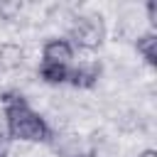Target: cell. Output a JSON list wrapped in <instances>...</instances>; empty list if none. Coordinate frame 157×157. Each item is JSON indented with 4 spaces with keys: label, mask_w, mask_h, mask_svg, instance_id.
Returning a JSON list of instances; mask_svg holds the SVG:
<instances>
[{
    "label": "cell",
    "mask_w": 157,
    "mask_h": 157,
    "mask_svg": "<svg viewBox=\"0 0 157 157\" xmlns=\"http://www.w3.org/2000/svg\"><path fill=\"white\" fill-rule=\"evenodd\" d=\"M2 105H5V125H7V135L15 140H25V142H42L49 140V125L44 123V118H39V113H34L27 101L17 93H5L2 96Z\"/></svg>",
    "instance_id": "cell-1"
},
{
    "label": "cell",
    "mask_w": 157,
    "mask_h": 157,
    "mask_svg": "<svg viewBox=\"0 0 157 157\" xmlns=\"http://www.w3.org/2000/svg\"><path fill=\"white\" fill-rule=\"evenodd\" d=\"M103 34H105V29H103V22H101L98 17H78V20L74 22V27H71V39H74V44H78V47H83V49H96V47H101Z\"/></svg>",
    "instance_id": "cell-2"
},
{
    "label": "cell",
    "mask_w": 157,
    "mask_h": 157,
    "mask_svg": "<svg viewBox=\"0 0 157 157\" xmlns=\"http://www.w3.org/2000/svg\"><path fill=\"white\" fill-rule=\"evenodd\" d=\"M44 54V61L47 64H61V66H69V61L74 59V47L71 42L66 39H49L42 49Z\"/></svg>",
    "instance_id": "cell-3"
},
{
    "label": "cell",
    "mask_w": 157,
    "mask_h": 157,
    "mask_svg": "<svg viewBox=\"0 0 157 157\" xmlns=\"http://www.w3.org/2000/svg\"><path fill=\"white\" fill-rule=\"evenodd\" d=\"M98 76H101V64H96V61H83V64H78L76 69L69 71V81L76 88H91V86H96Z\"/></svg>",
    "instance_id": "cell-4"
},
{
    "label": "cell",
    "mask_w": 157,
    "mask_h": 157,
    "mask_svg": "<svg viewBox=\"0 0 157 157\" xmlns=\"http://www.w3.org/2000/svg\"><path fill=\"white\" fill-rule=\"evenodd\" d=\"M39 76H42L47 83H64V81H69V66L42 61V66H39Z\"/></svg>",
    "instance_id": "cell-5"
},
{
    "label": "cell",
    "mask_w": 157,
    "mask_h": 157,
    "mask_svg": "<svg viewBox=\"0 0 157 157\" xmlns=\"http://www.w3.org/2000/svg\"><path fill=\"white\" fill-rule=\"evenodd\" d=\"M137 54H142V59L147 61V64H157V37L152 34V32H147V34H142L140 39H137Z\"/></svg>",
    "instance_id": "cell-6"
},
{
    "label": "cell",
    "mask_w": 157,
    "mask_h": 157,
    "mask_svg": "<svg viewBox=\"0 0 157 157\" xmlns=\"http://www.w3.org/2000/svg\"><path fill=\"white\" fill-rule=\"evenodd\" d=\"M20 10H22L20 2H2V0H0V17H2V20H12Z\"/></svg>",
    "instance_id": "cell-7"
},
{
    "label": "cell",
    "mask_w": 157,
    "mask_h": 157,
    "mask_svg": "<svg viewBox=\"0 0 157 157\" xmlns=\"http://www.w3.org/2000/svg\"><path fill=\"white\" fill-rule=\"evenodd\" d=\"M147 17L152 25H157V5L155 2H147Z\"/></svg>",
    "instance_id": "cell-8"
},
{
    "label": "cell",
    "mask_w": 157,
    "mask_h": 157,
    "mask_svg": "<svg viewBox=\"0 0 157 157\" xmlns=\"http://www.w3.org/2000/svg\"><path fill=\"white\" fill-rule=\"evenodd\" d=\"M137 157H157V152H155V150H145V152H140Z\"/></svg>",
    "instance_id": "cell-9"
},
{
    "label": "cell",
    "mask_w": 157,
    "mask_h": 157,
    "mask_svg": "<svg viewBox=\"0 0 157 157\" xmlns=\"http://www.w3.org/2000/svg\"><path fill=\"white\" fill-rule=\"evenodd\" d=\"M76 157H96V155H91V152H86V155H76Z\"/></svg>",
    "instance_id": "cell-10"
}]
</instances>
